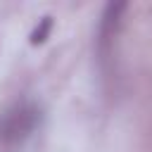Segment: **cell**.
<instances>
[{"label":"cell","mask_w":152,"mask_h":152,"mask_svg":"<svg viewBox=\"0 0 152 152\" xmlns=\"http://www.w3.org/2000/svg\"><path fill=\"white\" fill-rule=\"evenodd\" d=\"M38 121H40V112L33 104H17L2 116L0 135L5 140H21L38 126Z\"/></svg>","instance_id":"6da1fadb"},{"label":"cell","mask_w":152,"mask_h":152,"mask_svg":"<svg viewBox=\"0 0 152 152\" xmlns=\"http://www.w3.org/2000/svg\"><path fill=\"white\" fill-rule=\"evenodd\" d=\"M48 31H50V19L45 17V19L40 21V28H36V31H33V36H31V43H43Z\"/></svg>","instance_id":"7a4b0ae2"}]
</instances>
